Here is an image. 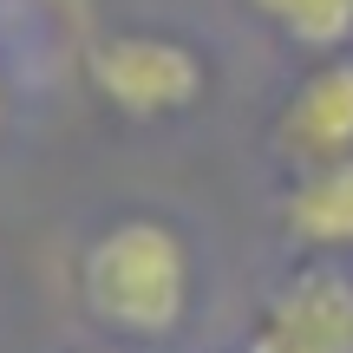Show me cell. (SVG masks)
I'll list each match as a JSON object with an SVG mask.
<instances>
[{
	"instance_id": "cell-1",
	"label": "cell",
	"mask_w": 353,
	"mask_h": 353,
	"mask_svg": "<svg viewBox=\"0 0 353 353\" xmlns=\"http://www.w3.org/2000/svg\"><path fill=\"white\" fill-rule=\"evenodd\" d=\"M190 294H196V268H190V242L170 216L151 210L112 216L79 249V307L112 341L131 347L176 341L190 321Z\"/></svg>"
},
{
	"instance_id": "cell-2",
	"label": "cell",
	"mask_w": 353,
	"mask_h": 353,
	"mask_svg": "<svg viewBox=\"0 0 353 353\" xmlns=\"http://www.w3.org/2000/svg\"><path fill=\"white\" fill-rule=\"evenodd\" d=\"M85 85L131 125H170L210 92V59L164 26H118L85 46Z\"/></svg>"
},
{
	"instance_id": "cell-3",
	"label": "cell",
	"mask_w": 353,
	"mask_h": 353,
	"mask_svg": "<svg viewBox=\"0 0 353 353\" xmlns=\"http://www.w3.org/2000/svg\"><path fill=\"white\" fill-rule=\"evenodd\" d=\"M242 353H353V268L307 255L255 307Z\"/></svg>"
},
{
	"instance_id": "cell-4",
	"label": "cell",
	"mask_w": 353,
	"mask_h": 353,
	"mask_svg": "<svg viewBox=\"0 0 353 353\" xmlns=\"http://www.w3.org/2000/svg\"><path fill=\"white\" fill-rule=\"evenodd\" d=\"M275 151L288 170H314L353 157V59L327 52L275 112Z\"/></svg>"
},
{
	"instance_id": "cell-5",
	"label": "cell",
	"mask_w": 353,
	"mask_h": 353,
	"mask_svg": "<svg viewBox=\"0 0 353 353\" xmlns=\"http://www.w3.org/2000/svg\"><path fill=\"white\" fill-rule=\"evenodd\" d=\"M281 236L307 255H347L353 249V157L294 170L281 190Z\"/></svg>"
},
{
	"instance_id": "cell-6",
	"label": "cell",
	"mask_w": 353,
	"mask_h": 353,
	"mask_svg": "<svg viewBox=\"0 0 353 353\" xmlns=\"http://www.w3.org/2000/svg\"><path fill=\"white\" fill-rule=\"evenodd\" d=\"M249 7L307 52H341L353 39V0H249Z\"/></svg>"
},
{
	"instance_id": "cell-7",
	"label": "cell",
	"mask_w": 353,
	"mask_h": 353,
	"mask_svg": "<svg viewBox=\"0 0 353 353\" xmlns=\"http://www.w3.org/2000/svg\"><path fill=\"white\" fill-rule=\"evenodd\" d=\"M7 112H13V85H7V72H0V131H7Z\"/></svg>"
},
{
	"instance_id": "cell-8",
	"label": "cell",
	"mask_w": 353,
	"mask_h": 353,
	"mask_svg": "<svg viewBox=\"0 0 353 353\" xmlns=\"http://www.w3.org/2000/svg\"><path fill=\"white\" fill-rule=\"evenodd\" d=\"M79 353H112V347H79Z\"/></svg>"
}]
</instances>
